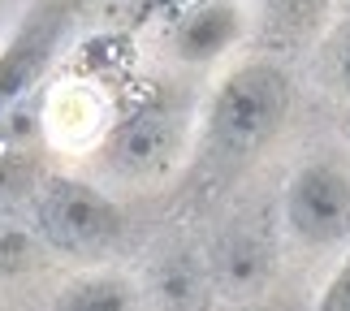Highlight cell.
Returning a JSON list of instances; mask_svg holds the SVG:
<instances>
[{
	"instance_id": "cell-6",
	"label": "cell",
	"mask_w": 350,
	"mask_h": 311,
	"mask_svg": "<svg viewBox=\"0 0 350 311\" xmlns=\"http://www.w3.org/2000/svg\"><path fill=\"white\" fill-rule=\"evenodd\" d=\"M277 273V247L260 225H230L225 234L212 242L208 251V277L212 290L225 294L230 303H255L268 281Z\"/></svg>"
},
{
	"instance_id": "cell-11",
	"label": "cell",
	"mask_w": 350,
	"mask_h": 311,
	"mask_svg": "<svg viewBox=\"0 0 350 311\" xmlns=\"http://www.w3.org/2000/svg\"><path fill=\"white\" fill-rule=\"evenodd\" d=\"M39 173L31 165L26 152H13V147H0V208L18 204V199H31L39 191Z\"/></svg>"
},
{
	"instance_id": "cell-7",
	"label": "cell",
	"mask_w": 350,
	"mask_h": 311,
	"mask_svg": "<svg viewBox=\"0 0 350 311\" xmlns=\"http://www.w3.org/2000/svg\"><path fill=\"white\" fill-rule=\"evenodd\" d=\"M247 35L242 0H186L169 26V52L182 65H212Z\"/></svg>"
},
{
	"instance_id": "cell-16",
	"label": "cell",
	"mask_w": 350,
	"mask_h": 311,
	"mask_svg": "<svg viewBox=\"0 0 350 311\" xmlns=\"http://www.w3.org/2000/svg\"><path fill=\"white\" fill-rule=\"evenodd\" d=\"M160 5H165V0H160ZM173 5H186V0H173Z\"/></svg>"
},
{
	"instance_id": "cell-13",
	"label": "cell",
	"mask_w": 350,
	"mask_h": 311,
	"mask_svg": "<svg viewBox=\"0 0 350 311\" xmlns=\"http://www.w3.org/2000/svg\"><path fill=\"white\" fill-rule=\"evenodd\" d=\"M329 87L350 104V22H342L333 31V44H329Z\"/></svg>"
},
{
	"instance_id": "cell-2",
	"label": "cell",
	"mask_w": 350,
	"mask_h": 311,
	"mask_svg": "<svg viewBox=\"0 0 350 311\" xmlns=\"http://www.w3.org/2000/svg\"><path fill=\"white\" fill-rule=\"evenodd\" d=\"M31 221L48 251L100 264L126 238V212L104 186L78 173H52L31 195Z\"/></svg>"
},
{
	"instance_id": "cell-3",
	"label": "cell",
	"mask_w": 350,
	"mask_h": 311,
	"mask_svg": "<svg viewBox=\"0 0 350 311\" xmlns=\"http://www.w3.org/2000/svg\"><path fill=\"white\" fill-rule=\"evenodd\" d=\"M186 143H191V108L178 96L156 91V96L126 108L117 121H109L96 147V160L109 178L152 182L178 165Z\"/></svg>"
},
{
	"instance_id": "cell-4",
	"label": "cell",
	"mask_w": 350,
	"mask_h": 311,
	"mask_svg": "<svg viewBox=\"0 0 350 311\" xmlns=\"http://www.w3.org/2000/svg\"><path fill=\"white\" fill-rule=\"evenodd\" d=\"M281 229L303 251L350 247V160L307 156L281 186Z\"/></svg>"
},
{
	"instance_id": "cell-8",
	"label": "cell",
	"mask_w": 350,
	"mask_h": 311,
	"mask_svg": "<svg viewBox=\"0 0 350 311\" xmlns=\"http://www.w3.org/2000/svg\"><path fill=\"white\" fill-rule=\"evenodd\" d=\"M52 311H143V286L117 268H83L57 290Z\"/></svg>"
},
{
	"instance_id": "cell-10",
	"label": "cell",
	"mask_w": 350,
	"mask_h": 311,
	"mask_svg": "<svg viewBox=\"0 0 350 311\" xmlns=\"http://www.w3.org/2000/svg\"><path fill=\"white\" fill-rule=\"evenodd\" d=\"M44 251H48V247H44V238L35 234V225L26 229V225L0 221V281L31 273Z\"/></svg>"
},
{
	"instance_id": "cell-12",
	"label": "cell",
	"mask_w": 350,
	"mask_h": 311,
	"mask_svg": "<svg viewBox=\"0 0 350 311\" xmlns=\"http://www.w3.org/2000/svg\"><path fill=\"white\" fill-rule=\"evenodd\" d=\"M316 311H350V247L342 251V260L333 264L329 281L316 294Z\"/></svg>"
},
{
	"instance_id": "cell-9",
	"label": "cell",
	"mask_w": 350,
	"mask_h": 311,
	"mask_svg": "<svg viewBox=\"0 0 350 311\" xmlns=\"http://www.w3.org/2000/svg\"><path fill=\"white\" fill-rule=\"evenodd\" d=\"M208 290H212L208 255H195V251L165 255L160 268H156V277H152V294L160 299V307H169V311H195Z\"/></svg>"
},
{
	"instance_id": "cell-15",
	"label": "cell",
	"mask_w": 350,
	"mask_h": 311,
	"mask_svg": "<svg viewBox=\"0 0 350 311\" xmlns=\"http://www.w3.org/2000/svg\"><path fill=\"white\" fill-rule=\"evenodd\" d=\"M230 311H268V307H260V303H234Z\"/></svg>"
},
{
	"instance_id": "cell-5",
	"label": "cell",
	"mask_w": 350,
	"mask_h": 311,
	"mask_svg": "<svg viewBox=\"0 0 350 311\" xmlns=\"http://www.w3.org/2000/svg\"><path fill=\"white\" fill-rule=\"evenodd\" d=\"M70 22H74V13L65 0H44V5H35L26 13V22L0 48V117L44 83L57 52L65 48Z\"/></svg>"
},
{
	"instance_id": "cell-1",
	"label": "cell",
	"mask_w": 350,
	"mask_h": 311,
	"mask_svg": "<svg viewBox=\"0 0 350 311\" xmlns=\"http://www.w3.org/2000/svg\"><path fill=\"white\" fill-rule=\"evenodd\" d=\"M294 87L277 61H242L217 83L199 117V152L217 169H242L290 121Z\"/></svg>"
},
{
	"instance_id": "cell-14",
	"label": "cell",
	"mask_w": 350,
	"mask_h": 311,
	"mask_svg": "<svg viewBox=\"0 0 350 311\" xmlns=\"http://www.w3.org/2000/svg\"><path fill=\"white\" fill-rule=\"evenodd\" d=\"M268 5H273L281 18H290V22H307V18H316L329 0H268Z\"/></svg>"
}]
</instances>
